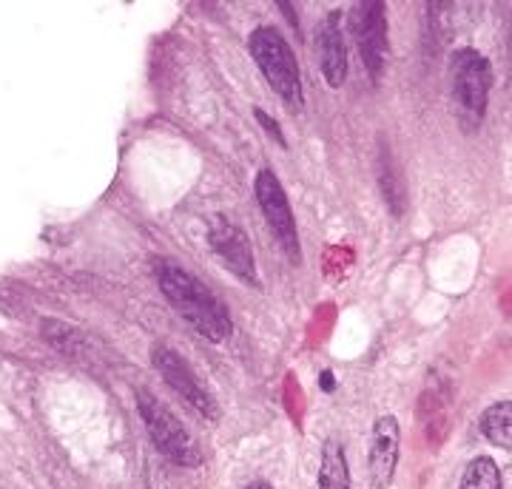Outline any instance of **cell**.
Listing matches in <instances>:
<instances>
[{
	"instance_id": "9c48e42d",
	"label": "cell",
	"mask_w": 512,
	"mask_h": 489,
	"mask_svg": "<svg viewBox=\"0 0 512 489\" xmlns=\"http://www.w3.org/2000/svg\"><path fill=\"white\" fill-rule=\"evenodd\" d=\"M396 464H399V421L393 416H382L373 427V444H370V484L373 489L390 487Z\"/></svg>"
},
{
	"instance_id": "4fadbf2b",
	"label": "cell",
	"mask_w": 512,
	"mask_h": 489,
	"mask_svg": "<svg viewBox=\"0 0 512 489\" xmlns=\"http://www.w3.org/2000/svg\"><path fill=\"white\" fill-rule=\"evenodd\" d=\"M458 489H504L501 484V470L495 464L493 458H473L464 470V478H461V487Z\"/></svg>"
},
{
	"instance_id": "ba28073f",
	"label": "cell",
	"mask_w": 512,
	"mask_h": 489,
	"mask_svg": "<svg viewBox=\"0 0 512 489\" xmlns=\"http://www.w3.org/2000/svg\"><path fill=\"white\" fill-rule=\"evenodd\" d=\"M154 367L163 373L165 384H168L174 393H180L200 416H220V413H217V404L211 399V393L202 387L200 379L194 376V370L188 367V362H183L174 350H168V347H154Z\"/></svg>"
},
{
	"instance_id": "5b68a950",
	"label": "cell",
	"mask_w": 512,
	"mask_h": 489,
	"mask_svg": "<svg viewBox=\"0 0 512 489\" xmlns=\"http://www.w3.org/2000/svg\"><path fill=\"white\" fill-rule=\"evenodd\" d=\"M493 86V72L487 57L476 49H461L453 57V94H456L458 109L470 114L473 120L484 117L487 97Z\"/></svg>"
},
{
	"instance_id": "3957f363",
	"label": "cell",
	"mask_w": 512,
	"mask_h": 489,
	"mask_svg": "<svg viewBox=\"0 0 512 489\" xmlns=\"http://www.w3.org/2000/svg\"><path fill=\"white\" fill-rule=\"evenodd\" d=\"M137 407H140V416L146 421L148 435H151V441L157 444L160 453L168 455L171 461H177L180 467H200V447L191 438V433L185 430L180 418L174 416L165 404L154 399L151 393H146V390L137 393Z\"/></svg>"
},
{
	"instance_id": "9a60e30c",
	"label": "cell",
	"mask_w": 512,
	"mask_h": 489,
	"mask_svg": "<svg viewBox=\"0 0 512 489\" xmlns=\"http://www.w3.org/2000/svg\"><path fill=\"white\" fill-rule=\"evenodd\" d=\"M330 376H333V373H325V376H322V387H325V390H333V379H330Z\"/></svg>"
},
{
	"instance_id": "52a82bcc",
	"label": "cell",
	"mask_w": 512,
	"mask_h": 489,
	"mask_svg": "<svg viewBox=\"0 0 512 489\" xmlns=\"http://www.w3.org/2000/svg\"><path fill=\"white\" fill-rule=\"evenodd\" d=\"M208 242L214 248V254L220 256L222 265L231 273H237L242 282L248 285H259V276H256L254 265V251H251V242L245 231L234 225L231 219L217 217L211 222V231H208Z\"/></svg>"
},
{
	"instance_id": "2e32d148",
	"label": "cell",
	"mask_w": 512,
	"mask_h": 489,
	"mask_svg": "<svg viewBox=\"0 0 512 489\" xmlns=\"http://www.w3.org/2000/svg\"><path fill=\"white\" fill-rule=\"evenodd\" d=\"M248 489H274V487H271L268 481H256V484H251V487H248Z\"/></svg>"
},
{
	"instance_id": "7c38bea8",
	"label": "cell",
	"mask_w": 512,
	"mask_h": 489,
	"mask_svg": "<svg viewBox=\"0 0 512 489\" xmlns=\"http://www.w3.org/2000/svg\"><path fill=\"white\" fill-rule=\"evenodd\" d=\"M481 433L493 441L495 447H512V404L510 401H498L484 416H481Z\"/></svg>"
},
{
	"instance_id": "7a4b0ae2",
	"label": "cell",
	"mask_w": 512,
	"mask_h": 489,
	"mask_svg": "<svg viewBox=\"0 0 512 489\" xmlns=\"http://www.w3.org/2000/svg\"><path fill=\"white\" fill-rule=\"evenodd\" d=\"M248 49L256 66L268 77L271 89L285 100V106L291 111L302 109V77H299V63L293 57L288 40L279 35L274 26H259L251 32Z\"/></svg>"
},
{
	"instance_id": "277c9868",
	"label": "cell",
	"mask_w": 512,
	"mask_h": 489,
	"mask_svg": "<svg viewBox=\"0 0 512 489\" xmlns=\"http://www.w3.org/2000/svg\"><path fill=\"white\" fill-rule=\"evenodd\" d=\"M254 191L256 202H259V208H262V214L268 219L274 236L279 239L282 251L288 254L293 265H299L302 262V248H299V234H296V219H293L291 202L285 197V188H282V182L276 180V174L271 168H262L256 174Z\"/></svg>"
},
{
	"instance_id": "8992f818",
	"label": "cell",
	"mask_w": 512,
	"mask_h": 489,
	"mask_svg": "<svg viewBox=\"0 0 512 489\" xmlns=\"http://www.w3.org/2000/svg\"><path fill=\"white\" fill-rule=\"evenodd\" d=\"M350 29H353L365 69L379 83L384 63H387V15H384V3H379V0L356 3V9L350 15Z\"/></svg>"
},
{
	"instance_id": "6da1fadb",
	"label": "cell",
	"mask_w": 512,
	"mask_h": 489,
	"mask_svg": "<svg viewBox=\"0 0 512 489\" xmlns=\"http://www.w3.org/2000/svg\"><path fill=\"white\" fill-rule=\"evenodd\" d=\"M154 276L160 282V290L165 293V299L174 305V310L200 336H205L208 342H222V339L231 336L228 308L202 285L194 273L174 265L171 259H157L154 262Z\"/></svg>"
},
{
	"instance_id": "30bf717a",
	"label": "cell",
	"mask_w": 512,
	"mask_h": 489,
	"mask_svg": "<svg viewBox=\"0 0 512 489\" xmlns=\"http://www.w3.org/2000/svg\"><path fill=\"white\" fill-rule=\"evenodd\" d=\"M319 55H322V74L328 86L339 89L348 74V52H345V37H342V12H330L319 40Z\"/></svg>"
},
{
	"instance_id": "8fae6325",
	"label": "cell",
	"mask_w": 512,
	"mask_h": 489,
	"mask_svg": "<svg viewBox=\"0 0 512 489\" xmlns=\"http://www.w3.org/2000/svg\"><path fill=\"white\" fill-rule=\"evenodd\" d=\"M319 489H353L350 487L345 447H342L336 438H328V441H325L322 467H319Z\"/></svg>"
},
{
	"instance_id": "5bb4252c",
	"label": "cell",
	"mask_w": 512,
	"mask_h": 489,
	"mask_svg": "<svg viewBox=\"0 0 512 489\" xmlns=\"http://www.w3.org/2000/svg\"><path fill=\"white\" fill-rule=\"evenodd\" d=\"M256 120L262 123V128H265V131H268V134L274 137L276 143L285 145V137H282V131H279V126H276V120H271V117H268V114H265L262 109H256Z\"/></svg>"
}]
</instances>
